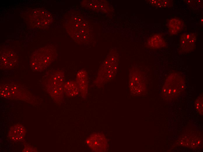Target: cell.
Masks as SVG:
<instances>
[{
  "label": "cell",
  "instance_id": "cell-16",
  "mask_svg": "<svg viewBox=\"0 0 203 152\" xmlns=\"http://www.w3.org/2000/svg\"><path fill=\"white\" fill-rule=\"evenodd\" d=\"M166 43L162 37L156 34L151 37L147 41L146 46L152 49H158L165 47Z\"/></svg>",
  "mask_w": 203,
  "mask_h": 152
},
{
  "label": "cell",
  "instance_id": "cell-2",
  "mask_svg": "<svg viewBox=\"0 0 203 152\" xmlns=\"http://www.w3.org/2000/svg\"><path fill=\"white\" fill-rule=\"evenodd\" d=\"M118 54L114 50L111 51L101 65L94 83L99 87L113 80L117 72Z\"/></svg>",
  "mask_w": 203,
  "mask_h": 152
},
{
  "label": "cell",
  "instance_id": "cell-6",
  "mask_svg": "<svg viewBox=\"0 0 203 152\" xmlns=\"http://www.w3.org/2000/svg\"><path fill=\"white\" fill-rule=\"evenodd\" d=\"M129 85L131 94L140 96L146 92V80L143 72L139 69L132 68L129 71Z\"/></svg>",
  "mask_w": 203,
  "mask_h": 152
},
{
  "label": "cell",
  "instance_id": "cell-5",
  "mask_svg": "<svg viewBox=\"0 0 203 152\" xmlns=\"http://www.w3.org/2000/svg\"><path fill=\"white\" fill-rule=\"evenodd\" d=\"M57 50L52 46H48L39 48L31 56L30 64L32 70L42 72L47 68L56 58Z\"/></svg>",
  "mask_w": 203,
  "mask_h": 152
},
{
  "label": "cell",
  "instance_id": "cell-8",
  "mask_svg": "<svg viewBox=\"0 0 203 152\" xmlns=\"http://www.w3.org/2000/svg\"><path fill=\"white\" fill-rule=\"evenodd\" d=\"M27 20L30 25L35 28H47L52 23L51 14L47 10L40 8L32 10L27 15Z\"/></svg>",
  "mask_w": 203,
  "mask_h": 152
},
{
  "label": "cell",
  "instance_id": "cell-12",
  "mask_svg": "<svg viewBox=\"0 0 203 152\" xmlns=\"http://www.w3.org/2000/svg\"><path fill=\"white\" fill-rule=\"evenodd\" d=\"M76 80L81 95L85 99L87 95L88 84V76L86 71L83 69L79 70L76 75Z\"/></svg>",
  "mask_w": 203,
  "mask_h": 152
},
{
  "label": "cell",
  "instance_id": "cell-13",
  "mask_svg": "<svg viewBox=\"0 0 203 152\" xmlns=\"http://www.w3.org/2000/svg\"><path fill=\"white\" fill-rule=\"evenodd\" d=\"M26 132L24 126L20 124H16L10 127L8 132V137L13 141H22L23 140Z\"/></svg>",
  "mask_w": 203,
  "mask_h": 152
},
{
  "label": "cell",
  "instance_id": "cell-19",
  "mask_svg": "<svg viewBox=\"0 0 203 152\" xmlns=\"http://www.w3.org/2000/svg\"><path fill=\"white\" fill-rule=\"evenodd\" d=\"M37 151L36 148H34L32 146L28 145L25 144L24 149L22 151V152H37Z\"/></svg>",
  "mask_w": 203,
  "mask_h": 152
},
{
  "label": "cell",
  "instance_id": "cell-15",
  "mask_svg": "<svg viewBox=\"0 0 203 152\" xmlns=\"http://www.w3.org/2000/svg\"><path fill=\"white\" fill-rule=\"evenodd\" d=\"M63 88L64 93L70 97L76 96L80 92L77 82L73 80L64 82Z\"/></svg>",
  "mask_w": 203,
  "mask_h": 152
},
{
  "label": "cell",
  "instance_id": "cell-17",
  "mask_svg": "<svg viewBox=\"0 0 203 152\" xmlns=\"http://www.w3.org/2000/svg\"><path fill=\"white\" fill-rule=\"evenodd\" d=\"M151 4L155 6L160 8H166L170 7L172 5V1L169 0H150Z\"/></svg>",
  "mask_w": 203,
  "mask_h": 152
},
{
  "label": "cell",
  "instance_id": "cell-9",
  "mask_svg": "<svg viewBox=\"0 0 203 152\" xmlns=\"http://www.w3.org/2000/svg\"><path fill=\"white\" fill-rule=\"evenodd\" d=\"M18 62V57L13 50L3 49L0 50V66L1 70H8L14 67Z\"/></svg>",
  "mask_w": 203,
  "mask_h": 152
},
{
  "label": "cell",
  "instance_id": "cell-7",
  "mask_svg": "<svg viewBox=\"0 0 203 152\" xmlns=\"http://www.w3.org/2000/svg\"><path fill=\"white\" fill-rule=\"evenodd\" d=\"M0 95L5 98L23 100H28L31 96L25 88L13 82L1 84Z\"/></svg>",
  "mask_w": 203,
  "mask_h": 152
},
{
  "label": "cell",
  "instance_id": "cell-3",
  "mask_svg": "<svg viewBox=\"0 0 203 152\" xmlns=\"http://www.w3.org/2000/svg\"><path fill=\"white\" fill-rule=\"evenodd\" d=\"M64 75L61 70H53L45 75L44 83L47 92L57 103L62 102L64 98L63 86Z\"/></svg>",
  "mask_w": 203,
  "mask_h": 152
},
{
  "label": "cell",
  "instance_id": "cell-10",
  "mask_svg": "<svg viewBox=\"0 0 203 152\" xmlns=\"http://www.w3.org/2000/svg\"><path fill=\"white\" fill-rule=\"evenodd\" d=\"M90 148L95 152H104L107 148L106 139L103 134L95 133L91 135L86 140Z\"/></svg>",
  "mask_w": 203,
  "mask_h": 152
},
{
  "label": "cell",
  "instance_id": "cell-11",
  "mask_svg": "<svg viewBox=\"0 0 203 152\" xmlns=\"http://www.w3.org/2000/svg\"><path fill=\"white\" fill-rule=\"evenodd\" d=\"M197 36L195 33H185L183 34L180 42V51L181 53H188L195 49Z\"/></svg>",
  "mask_w": 203,
  "mask_h": 152
},
{
  "label": "cell",
  "instance_id": "cell-18",
  "mask_svg": "<svg viewBox=\"0 0 203 152\" xmlns=\"http://www.w3.org/2000/svg\"><path fill=\"white\" fill-rule=\"evenodd\" d=\"M203 94L200 95L196 99L195 106L198 112L201 115H203Z\"/></svg>",
  "mask_w": 203,
  "mask_h": 152
},
{
  "label": "cell",
  "instance_id": "cell-4",
  "mask_svg": "<svg viewBox=\"0 0 203 152\" xmlns=\"http://www.w3.org/2000/svg\"><path fill=\"white\" fill-rule=\"evenodd\" d=\"M185 87V80L178 72L169 75L163 85L161 96L165 101H171L177 99L182 93Z\"/></svg>",
  "mask_w": 203,
  "mask_h": 152
},
{
  "label": "cell",
  "instance_id": "cell-14",
  "mask_svg": "<svg viewBox=\"0 0 203 152\" xmlns=\"http://www.w3.org/2000/svg\"><path fill=\"white\" fill-rule=\"evenodd\" d=\"M167 26L169 33L171 35H175L183 29L184 23L180 19L174 18H171L168 21Z\"/></svg>",
  "mask_w": 203,
  "mask_h": 152
},
{
  "label": "cell",
  "instance_id": "cell-1",
  "mask_svg": "<svg viewBox=\"0 0 203 152\" xmlns=\"http://www.w3.org/2000/svg\"><path fill=\"white\" fill-rule=\"evenodd\" d=\"M65 27L68 34L79 44L88 43L90 31L88 22L80 15L74 13L67 19Z\"/></svg>",
  "mask_w": 203,
  "mask_h": 152
}]
</instances>
